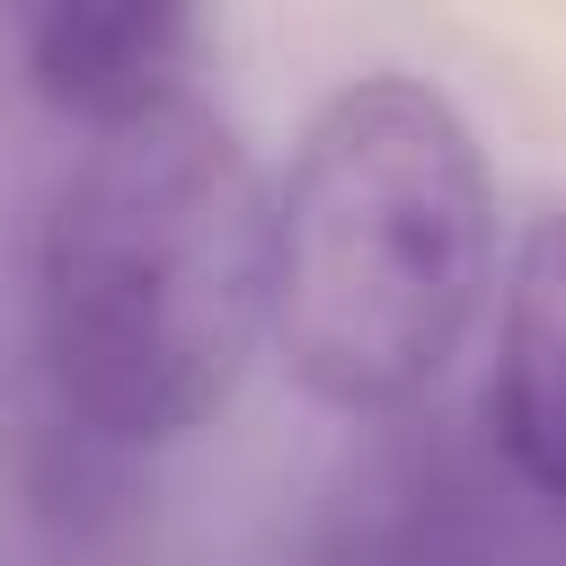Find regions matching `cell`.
I'll return each instance as SVG.
<instances>
[{
	"label": "cell",
	"instance_id": "cell-1",
	"mask_svg": "<svg viewBox=\"0 0 566 566\" xmlns=\"http://www.w3.org/2000/svg\"><path fill=\"white\" fill-rule=\"evenodd\" d=\"M265 301L274 186L203 97L88 133L35 221V389L142 460L230 407Z\"/></svg>",
	"mask_w": 566,
	"mask_h": 566
},
{
	"label": "cell",
	"instance_id": "cell-2",
	"mask_svg": "<svg viewBox=\"0 0 566 566\" xmlns=\"http://www.w3.org/2000/svg\"><path fill=\"white\" fill-rule=\"evenodd\" d=\"M495 283V177L416 71L327 88L274 177L265 345L336 416L416 407Z\"/></svg>",
	"mask_w": 566,
	"mask_h": 566
},
{
	"label": "cell",
	"instance_id": "cell-3",
	"mask_svg": "<svg viewBox=\"0 0 566 566\" xmlns=\"http://www.w3.org/2000/svg\"><path fill=\"white\" fill-rule=\"evenodd\" d=\"M292 566H504V522L451 442H380L310 513Z\"/></svg>",
	"mask_w": 566,
	"mask_h": 566
},
{
	"label": "cell",
	"instance_id": "cell-4",
	"mask_svg": "<svg viewBox=\"0 0 566 566\" xmlns=\"http://www.w3.org/2000/svg\"><path fill=\"white\" fill-rule=\"evenodd\" d=\"M27 88L88 124H142L195 97V62H203V18L168 9V0H53L27 18Z\"/></svg>",
	"mask_w": 566,
	"mask_h": 566
},
{
	"label": "cell",
	"instance_id": "cell-5",
	"mask_svg": "<svg viewBox=\"0 0 566 566\" xmlns=\"http://www.w3.org/2000/svg\"><path fill=\"white\" fill-rule=\"evenodd\" d=\"M486 424L504 469L548 513H566V212H539L504 265Z\"/></svg>",
	"mask_w": 566,
	"mask_h": 566
}]
</instances>
